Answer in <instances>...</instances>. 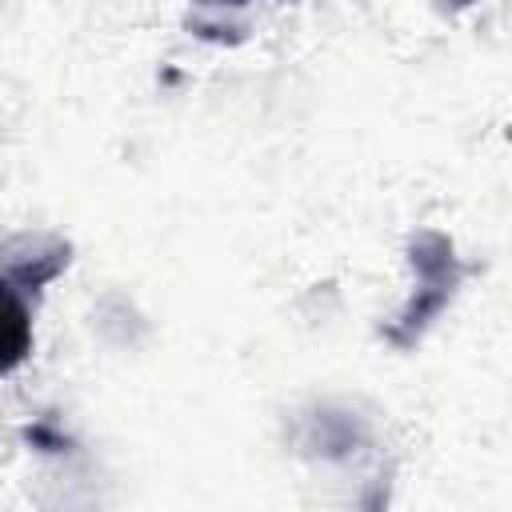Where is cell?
I'll return each instance as SVG.
<instances>
[{
	"mask_svg": "<svg viewBox=\"0 0 512 512\" xmlns=\"http://www.w3.org/2000/svg\"><path fill=\"white\" fill-rule=\"evenodd\" d=\"M408 260H412L420 284H416L412 300L404 304V312L396 316V324L388 328V340L400 344V348H408V344L420 340V332L448 308V300H452V292H456V284L464 276L452 240L444 232H436V228H424L408 244Z\"/></svg>",
	"mask_w": 512,
	"mask_h": 512,
	"instance_id": "1",
	"label": "cell"
},
{
	"mask_svg": "<svg viewBox=\"0 0 512 512\" xmlns=\"http://www.w3.org/2000/svg\"><path fill=\"white\" fill-rule=\"evenodd\" d=\"M28 244V256H20L16 244H8V256H4V284L8 288H40L48 284L52 276L64 272L68 264V244L56 240V236H20Z\"/></svg>",
	"mask_w": 512,
	"mask_h": 512,
	"instance_id": "2",
	"label": "cell"
},
{
	"mask_svg": "<svg viewBox=\"0 0 512 512\" xmlns=\"http://www.w3.org/2000/svg\"><path fill=\"white\" fill-rule=\"evenodd\" d=\"M32 348V332H28V304L20 300V288H8V356H4V372H12Z\"/></svg>",
	"mask_w": 512,
	"mask_h": 512,
	"instance_id": "3",
	"label": "cell"
},
{
	"mask_svg": "<svg viewBox=\"0 0 512 512\" xmlns=\"http://www.w3.org/2000/svg\"><path fill=\"white\" fill-rule=\"evenodd\" d=\"M452 4H476V0H452Z\"/></svg>",
	"mask_w": 512,
	"mask_h": 512,
	"instance_id": "4",
	"label": "cell"
}]
</instances>
